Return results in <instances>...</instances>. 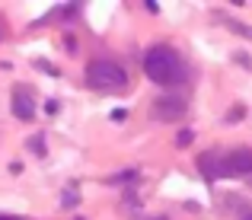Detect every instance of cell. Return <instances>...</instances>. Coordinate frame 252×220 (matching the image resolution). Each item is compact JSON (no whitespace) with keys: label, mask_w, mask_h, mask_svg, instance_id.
I'll use <instances>...</instances> for the list:
<instances>
[{"label":"cell","mask_w":252,"mask_h":220,"mask_svg":"<svg viewBox=\"0 0 252 220\" xmlns=\"http://www.w3.org/2000/svg\"><path fill=\"white\" fill-rule=\"evenodd\" d=\"M154 220H166V217H154Z\"/></svg>","instance_id":"obj_8"},{"label":"cell","mask_w":252,"mask_h":220,"mask_svg":"<svg viewBox=\"0 0 252 220\" xmlns=\"http://www.w3.org/2000/svg\"><path fill=\"white\" fill-rule=\"evenodd\" d=\"M0 220H13V217H3V214H0Z\"/></svg>","instance_id":"obj_7"},{"label":"cell","mask_w":252,"mask_h":220,"mask_svg":"<svg viewBox=\"0 0 252 220\" xmlns=\"http://www.w3.org/2000/svg\"><path fill=\"white\" fill-rule=\"evenodd\" d=\"M246 220H252V214H249V217H246Z\"/></svg>","instance_id":"obj_9"},{"label":"cell","mask_w":252,"mask_h":220,"mask_svg":"<svg viewBox=\"0 0 252 220\" xmlns=\"http://www.w3.org/2000/svg\"><path fill=\"white\" fill-rule=\"evenodd\" d=\"M144 73L160 86H179L185 80V61L169 45H154L144 55Z\"/></svg>","instance_id":"obj_1"},{"label":"cell","mask_w":252,"mask_h":220,"mask_svg":"<svg viewBox=\"0 0 252 220\" xmlns=\"http://www.w3.org/2000/svg\"><path fill=\"white\" fill-rule=\"evenodd\" d=\"M154 109H157V118H160V122H176V118L185 115V102H182V99H172V96L157 99Z\"/></svg>","instance_id":"obj_5"},{"label":"cell","mask_w":252,"mask_h":220,"mask_svg":"<svg viewBox=\"0 0 252 220\" xmlns=\"http://www.w3.org/2000/svg\"><path fill=\"white\" fill-rule=\"evenodd\" d=\"M86 86L96 93H122L128 90V73L115 61H93L86 67Z\"/></svg>","instance_id":"obj_2"},{"label":"cell","mask_w":252,"mask_h":220,"mask_svg":"<svg viewBox=\"0 0 252 220\" xmlns=\"http://www.w3.org/2000/svg\"><path fill=\"white\" fill-rule=\"evenodd\" d=\"M191 144V131H182V134H179V147H189Z\"/></svg>","instance_id":"obj_6"},{"label":"cell","mask_w":252,"mask_h":220,"mask_svg":"<svg viewBox=\"0 0 252 220\" xmlns=\"http://www.w3.org/2000/svg\"><path fill=\"white\" fill-rule=\"evenodd\" d=\"M220 176H249L252 172V150L249 147H236V150L220 157Z\"/></svg>","instance_id":"obj_3"},{"label":"cell","mask_w":252,"mask_h":220,"mask_svg":"<svg viewBox=\"0 0 252 220\" xmlns=\"http://www.w3.org/2000/svg\"><path fill=\"white\" fill-rule=\"evenodd\" d=\"M13 115L23 118V122H29V118L35 115V99H32L29 86H16V90H13Z\"/></svg>","instance_id":"obj_4"}]
</instances>
